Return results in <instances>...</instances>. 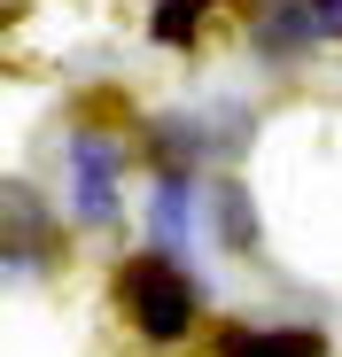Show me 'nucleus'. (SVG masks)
<instances>
[{"mask_svg": "<svg viewBox=\"0 0 342 357\" xmlns=\"http://www.w3.org/2000/svg\"><path fill=\"white\" fill-rule=\"evenodd\" d=\"M117 295H125V311H133V326L140 334H156V342H179L187 326H195V280L171 264V257H133L125 264V280H117Z\"/></svg>", "mask_w": 342, "mask_h": 357, "instance_id": "obj_1", "label": "nucleus"}, {"mask_svg": "<svg viewBox=\"0 0 342 357\" xmlns=\"http://www.w3.org/2000/svg\"><path fill=\"white\" fill-rule=\"evenodd\" d=\"M70 187H78V210H86L94 225L117 210V155H109L94 132H78V140H70Z\"/></svg>", "mask_w": 342, "mask_h": 357, "instance_id": "obj_2", "label": "nucleus"}, {"mask_svg": "<svg viewBox=\"0 0 342 357\" xmlns=\"http://www.w3.org/2000/svg\"><path fill=\"white\" fill-rule=\"evenodd\" d=\"M218 357H327L319 334H265V326H234L218 342Z\"/></svg>", "mask_w": 342, "mask_h": 357, "instance_id": "obj_3", "label": "nucleus"}, {"mask_svg": "<svg viewBox=\"0 0 342 357\" xmlns=\"http://www.w3.org/2000/svg\"><path fill=\"white\" fill-rule=\"evenodd\" d=\"M195 8H202V0H171L156 31H163V39H187V31H195Z\"/></svg>", "mask_w": 342, "mask_h": 357, "instance_id": "obj_4", "label": "nucleus"}]
</instances>
